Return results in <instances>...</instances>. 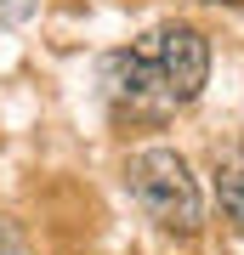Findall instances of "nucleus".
<instances>
[{
  "mask_svg": "<svg viewBox=\"0 0 244 255\" xmlns=\"http://www.w3.org/2000/svg\"><path fill=\"white\" fill-rule=\"evenodd\" d=\"M210 80V40L193 23H159L125 51L102 57V97L119 119H171Z\"/></svg>",
  "mask_w": 244,
  "mask_h": 255,
  "instance_id": "f257e3e1",
  "label": "nucleus"
},
{
  "mask_svg": "<svg viewBox=\"0 0 244 255\" xmlns=\"http://www.w3.org/2000/svg\"><path fill=\"white\" fill-rule=\"evenodd\" d=\"M125 182H131V199L142 204L165 233H199L205 199H199V182H193L188 159H182L176 147H136L125 159Z\"/></svg>",
  "mask_w": 244,
  "mask_h": 255,
  "instance_id": "f03ea898",
  "label": "nucleus"
},
{
  "mask_svg": "<svg viewBox=\"0 0 244 255\" xmlns=\"http://www.w3.org/2000/svg\"><path fill=\"white\" fill-rule=\"evenodd\" d=\"M216 204L233 227H244V142H233L216 159Z\"/></svg>",
  "mask_w": 244,
  "mask_h": 255,
  "instance_id": "7ed1b4c3",
  "label": "nucleus"
},
{
  "mask_svg": "<svg viewBox=\"0 0 244 255\" xmlns=\"http://www.w3.org/2000/svg\"><path fill=\"white\" fill-rule=\"evenodd\" d=\"M40 11V0H0V34H11V28H23L28 17Z\"/></svg>",
  "mask_w": 244,
  "mask_h": 255,
  "instance_id": "20e7f679",
  "label": "nucleus"
},
{
  "mask_svg": "<svg viewBox=\"0 0 244 255\" xmlns=\"http://www.w3.org/2000/svg\"><path fill=\"white\" fill-rule=\"evenodd\" d=\"M0 255H17V233H11L6 221H0Z\"/></svg>",
  "mask_w": 244,
  "mask_h": 255,
  "instance_id": "39448f33",
  "label": "nucleus"
},
{
  "mask_svg": "<svg viewBox=\"0 0 244 255\" xmlns=\"http://www.w3.org/2000/svg\"><path fill=\"white\" fill-rule=\"evenodd\" d=\"M210 6H244V0H210Z\"/></svg>",
  "mask_w": 244,
  "mask_h": 255,
  "instance_id": "423d86ee",
  "label": "nucleus"
}]
</instances>
